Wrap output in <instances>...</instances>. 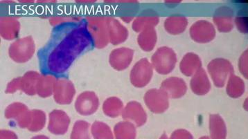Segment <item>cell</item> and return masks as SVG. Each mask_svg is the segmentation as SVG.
I'll return each mask as SVG.
<instances>
[{"instance_id": "25", "label": "cell", "mask_w": 248, "mask_h": 139, "mask_svg": "<svg viewBox=\"0 0 248 139\" xmlns=\"http://www.w3.org/2000/svg\"><path fill=\"white\" fill-rule=\"evenodd\" d=\"M40 75L36 71H28L20 80V90L26 94L34 95L36 92V85Z\"/></svg>"}, {"instance_id": "21", "label": "cell", "mask_w": 248, "mask_h": 139, "mask_svg": "<svg viewBox=\"0 0 248 139\" xmlns=\"http://www.w3.org/2000/svg\"><path fill=\"white\" fill-rule=\"evenodd\" d=\"M191 87L193 92L197 95H204L210 90V82L207 74L203 69H200L193 76Z\"/></svg>"}, {"instance_id": "2", "label": "cell", "mask_w": 248, "mask_h": 139, "mask_svg": "<svg viewBox=\"0 0 248 139\" xmlns=\"http://www.w3.org/2000/svg\"><path fill=\"white\" fill-rule=\"evenodd\" d=\"M88 30L93 41L94 47L103 49L110 43L108 37L107 17L88 16L85 18Z\"/></svg>"}, {"instance_id": "29", "label": "cell", "mask_w": 248, "mask_h": 139, "mask_svg": "<svg viewBox=\"0 0 248 139\" xmlns=\"http://www.w3.org/2000/svg\"><path fill=\"white\" fill-rule=\"evenodd\" d=\"M46 122V116L44 112L34 109L31 111V119L28 129L31 131H40L44 128Z\"/></svg>"}, {"instance_id": "30", "label": "cell", "mask_w": 248, "mask_h": 139, "mask_svg": "<svg viewBox=\"0 0 248 139\" xmlns=\"http://www.w3.org/2000/svg\"><path fill=\"white\" fill-rule=\"evenodd\" d=\"M91 133L94 139H113L112 131L106 124L96 121L91 127Z\"/></svg>"}, {"instance_id": "18", "label": "cell", "mask_w": 248, "mask_h": 139, "mask_svg": "<svg viewBox=\"0 0 248 139\" xmlns=\"http://www.w3.org/2000/svg\"><path fill=\"white\" fill-rule=\"evenodd\" d=\"M162 89L167 93L168 97L173 98L183 96L187 92L186 83L180 78H169L164 81Z\"/></svg>"}, {"instance_id": "5", "label": "cell", "mask_w": 248, "mask_h": 139, "mask_svg": "<svg viewBox=\"0 0 248 139\" xmlns=\"http://www.w3.org/2000/svg\"><path fill=\"white\" fill-rule=\"evenodd\" d=\"M207 69L214 85L218 87H223L227 76L233 72L232 64L225 58L213 59L209 63Z\"/></svg>"}, {"instance_id": "19", "label": "cell", "mask_w": 248, "mask_h": 139, "mask_svg": "<svg viewBox=\"0 0 248 139\" xmlns=\"http://www.w3.org/2000/svg\"><path fill=\"white\" fill-rule=\"evenodd\" d=\"M159 21L160 17L157 13L155 12H148L137 17L132 22V28L135 32L141 33L147 28H155Z\"/></svg>"}, {"instance_id": "24", "label": "cell", "mask_w": 248, "mask_h": 139, "mask_svg": "<svg viewBox=\"0 0 248 139\" xmlns=\"http://www.w3.org/2000/svg\"><path fill=\"white\" fill-rule=\"evenodd\" d=\"M57 79L54 76L40 75L36 85V92L40 97L47 98L54 93V85Z\"/></svg>"}, {"instance_id": "36", "label": "cell", "mask_w": 248, "mask_h": 139, "mask_svg": "<svg viewBox=\"0 0 248 139\" xmlns=\"http://www.w3.org/2000/svg\"><path fill=\"white\" fill-rule=\"evenodd\" d=\"M1 139H18L16 134L13 131L2 130L1 131Z\"/></svg>"}, {"instance_id": "9", "label": "cell", "mask_w": 248, "mask_h": 139, "mask_svg": "<svg viewBox=\"0 0 248 139\" xmlns=\"http://www.w3.org/2000/svg\"><path fill=\"white\" fill-rule=\"evenodd\" d=\"M74 86L66 78L58 79L54 85V98L57 103L67 105L71 103L75 95Z\"/></svg>"}, {"instance_id": "28", "label": "cell", "mask_w": 248, "mask_h": 139, "mask_svg": "<svg viewBox=\"0 0 248 139\" xmlns=\"http://www.w3.org/2000/svg\"><path fill=\"white\" fill-rule=\"evenodd\" d=\"M117 139H134L135 128L129 122H120L114 127Z\"/></svg>"}, {"instance_id": "20", "label": "cell", "mask_w": 248, "mask_h": 139, "mask_svg": "<svg viewBox=\"0 0 248 139\" xmlns=\"http://www.w3.org/2000/svg\"><path fill=\"white\" fill-rule=\"evenodd\" d=\"M189 21L186 17L181 15H174L168 17L164 21L165 30L170 35H180L184 33Z\"/></svg>"}, {"instance_id": "1", "label": "cell", "mask_w": 248, "mask_h": 139, "mask_svg": "<svg viewBox=\"0 0 248 139\" xmlns=\"http://www.w3.org/2000/svg\"><path fill=\"white\" fill-rule=\"evenodd\" d=\"M92 46L85 18L54 26L49 40L38 53L40 70L44 75L63 74Z\"/></svg>"}, {"instance_id": "17", "label": "cell", "mask_w": 248, "mask_h": 139, "mask_svg": "<svg viewBox=\"0 0 248 139\" xmlns=\"http://www.w3.org/2000/svg\"><path fill=\"white\" fill-rule=\"evenodd\" d=\"M123 118L134 121L137 126H141L146 121V114L140 103L132 101L126 105L122 112Z\"/></svg>"}, {"instance_id": "34", "label": "cell", "mask_w": 248, "mask_h": 139, "mask_svg": "<svg viewBox=\"0 0 248 139\" xmlns=\"http://www.w3.org/2000/svg\"><path fill=\"white\" fill-rule=\"evenodd\" d=\"M238 68L244 77L248 79V49L240 56L238 61Z\"/></svg>"}, {"instance_id": "7", "label": "cell", "mask_w": 248, "mask_h": 139, "mask_svg": "<svg viewBox=\"0 0 248 139\" xmlns=\"http://www.w3.org/2000/svg\"><path fill=\"white\" fill-rule=\"evenodd\" d=\"M153 67L147 58H142L134 64L131 71V83L136 87H144L148 85L153 76Z\"/></svg>"}, {"instance_id": "37", "label": "cell", "mask_w": 248, "mask_h": 139, "mask_svg": "<svg viewBox=\"0 0 248 139\" xmlns=\"http://www.w3.org/2000/svg\"><path fill=\"white\" fill-rule=\"evenodd\" d=\"M31 139H49V138H47V136H37Z\"/></svg>"}, {"instance_id": "31", "label": "cell", "mask_w": 248, "mask_h": 139, "mask_svg": "<svg viewBox=\"0 0 248 139\" xmlns=\"http://www.w3.org/2000/svg\"><path fill=\"white\" fill-rule=\"evenodd\" d=\"M89 127L90 124L86 121H78L76 122L72 130L71 139H90Z\"/></svg>"}, {"instance_id": "6", "label": "cell", "mask_w": 248, "mask_h": 139, "mask_svg": "<svg viewBox=\"0 0 248 139\" xmlns=\"http://www.w3.org/2000/svg\"><path fill=\"white\" fill-rule=\"evenodd\" d=\"M189 35L192 40L199 44L209 43L216 35L215 26L207 20H198L191 26Z\"/></svg>"}, {"instance_id": "22", "label": "cell", "mask_w": 248, "mask_h": 139, "mask_svg": "<svg viewBox=\"0 0 248 139\" xmlns=\"http://www.w3.org/2000/svg\"><path fill=\"white\" fill-rule=\"evenodd\" d=\"M201 66L202 62L200 57L192 52L185 54L180 64V70L187 76L194 75L201 68Z\"/></svg>"}, {"instance_id": "13", "label": "cell", "mask_w": 248, "mask_h": 139, "mask_svg": "<svg viewBox=\"0 0 248 139\" xmlns=\"http://www.w3.org/2000/svg\"><path fill=\"white\" fill-rule=\"evenodd\" d=\"M107 25L110 43L118 45L126 41L129 35L128 30L117 19L107 17Z\"/></svg>"}, {"instance_id": "8", "label": "cell", "mask_w": 248, "mask_h": 139, "mask_svg": "<svg viewBox=\"0 0 248 139\" xmlns=\"http://www.w3.org/2000/svg\"><path fill=\"white\" fill-rule=\"evenodd\" d=\"M168 96L162 89H153L147 92L144 96L146 105L153 113H162L168 107Z\"/></svg>"}, {"instance_id": "12", "label": "cell", "mask_w": 248, "mask_h": 139, "mask_svg": "<svg viewBox=\"0 0 248 139\" xmlns=\"http://www.w3.org/2000/svg\"><path fill=\"white\" fill-rule=\"evenodd\" d=\"M5 116L6 118L15 120L21 128H28L31 119V111L22 103L15 102L6 109Z\"/></svg>"}, {"instance_id": "14", "label": "cell", "mask_w": 248, "mask_h": 139, "mask_svg": "<svg viewBox=\"0 0 248 139\" xmlns=\"http://www.w3.org/2000/svg\"><path fill=\"white\" fill-rule=\"evenodd\" d=\"M213 21L219 32L228 33L233 28V11L229 6H221L216 11Z\"/></svg>"}, {"instance_id": "11", "label": "cell", "mask_w": 248, "mask_h": 139, "mask_svg": "<svg viewBox=\"0 0 248 139\" xmlns=\"http://www.w3.org/2000/svg\"><path fill=\"white\" fill-rule=\"evenodd\" d=\"M134 50L128 47H119L110 53L109 62L113 69L122 71L129 66L133 60Z\"/></svg>"}, {"instance_id": "26", "label": "cell", "mask_w": 248, "mask_h": 139, "mask_svg": "<svg viewBox=\"0 0 248 139\" xmlns=\"http://www.w3.org/2000/svg\"><path fill=\"white\" fill-rule=\"evenodd\" d=\"M124 105L121 100L116 97H110L103 105V111L106 116L116 118L123 112Z\"/></svg>"}, {"instance_id": "35", "label": "cell", "mask_w": 248, "mask_h": 139, "mask_svg": "<svg viewBox=\"0 0 248 139\" xmlns=\"http://www.w3.org/2000/svg\"><path fill=\"white\" fill-rule=\"evenodd\" d=\"M20 78H17L11 80L7 85L6 93H12L17 92L18 90H20Z\"/></svg>"}, {"instance_id": "3", "label": "cell", "mask_w": 248, "mask_h": 139, "mask_svg": "<svg viewBox=\"0 0 248 139\" xmlns=\"http://www.w3.org/2000/svg\"><path fill=\"white\" fill-rule=\"evenodd\" d=\"M177 63V55L172 48L161 47L156 50L151 57V64L160 74H168L175 68Z\"/></svg>"}, {"instance_id": "4", "label": "cell", "mask_w": 248, "mask_h": 139, "mask_svg": "<svg viewBox=\"0 0 248 139\" xmlns=\"http://www.w3.org/2000/svg\"><path fill=\"white\" fill-rule=\"evenodd\" d=\"M35 51L33 38L26 36L14 41L8 48L9 57L18 63H25L33 57Z\"/></svg>"}, {"instance_id": "15", "label": "cell", "mask_w": 248, "mask_h": 139, "mask_svg": "<svg viewBox=\"0 0 248 139\" xmlns=\"http://www.w3.org/2000/svg\"><path fill=\"white\" fill-rule=\"evenodd\" d=\"M70 119L62 110H54L49 114L48 129L54 134H64L68 129Z\"/></svg>"}, {"instance_id": "33", "label": "cell", "mask_w": 248, "mask_h": 139, "mask_svg": "<svg viewBox=\"0 0 248 139\" xmlns=\"http://www.w3.org/2000/svg\"><path fill=\"white\" fill-rule=\"evenodd\" d=\"M83 18H79V17L76 16H56L53 17L49 20L50 24L52 26H56L58 25L62 24H65L68 22H71V21H77L83 20Z\"/></svg>"}, {"instance_id": "38", "label": "cell", "mask_w": 248, "mask_h": 139, "mask_svg": "<svg viewBox=\"0 0 248 139\" xmlns=\"http://www.w3.org/2000/svg\"><path fill=\"white\" fill-rule=\"evenodd\" d=\"M245 105H247V106L245 107V109L248 112V97L246 98V99H245V101L244 102V105H243V107H245Z\"/></svg>"}, {"instance_id": "10", "label": "cell", "mask_w": 248, "mask_h": 139, "mask_svg": "<svg viewBox=\"0 0 248 139\" xmlns=\"http://www.w3.org/2000/svg\"><path fill=\"white\" fill-rule=\"evenodd\" d=\"M98 106V98L93 92H85L81 93L75 102L76 112L83 116H88L95 113Z\"/></svg>"}, {"instance_id": "32", "label": "cell", "mask_w": 248, "mask_h": 139, "mask_svg": "<svg viewBox=\"0 0 248 139\" xmlns=\"http://www.w3.org/2000/svg\"><path fill=\"white\" fill-rule=\"evenodd\" d=\"M247 11L241 10L235 19V24L240 33H248V14Z\"/></svg>"}, {"instance_id": "16", "label": "cell", "mask_w": 248, "mask_h": 139, "mask_svg": "<svg viewBox=\"0 0 248 139\" xmlns=\"http://www.w3.org/2000/svg\"><path fill=\"white\" fill-rule=\"evenodd\" d=\"M0 28L1 36L3 39L13 40L16 39L20 34L21 25L15 17L6 15L1 18Z\"/></svg>"}, {"instance_id": "27", "label": "cell", "mask_w": 248, "mask_h": 139, "mask_svg": "<svg viewBox=\"0 0 248 139\" xmlns=\"http://www.w3.org/2000/svg\"><path fill=\"white\" fill-rule=\"evenodd\" d=\"M245 92V84L239 77L236 76L233 72L230 74L229 79L227 92L230 97L239 98Z\"/></svg>"}, {"instance_id": "23", "label": "cell", "mask_w": 248, "mask_h": 139, "mask_svg": "<svg viewBox=\"0 0 248 139\" xmlns=\"http://www.w3.org/2000/svg\"><path fill=\"white\" fill-rule=\"evenodd\" d=\"M157 41V34L155 28H149L141 31L137 37V43L144 51H151Z\"/></svg>"}]
</instances>
